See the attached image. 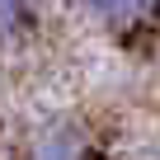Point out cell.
Here are the masks:
<instances>
[{
  "instance_id": "6da1fadb",
  "label": "cell",
  "mask_w": 160,
  "mask_h": 160,
  "mask_svg": "<svg viewBox=\"0 0 160 160\" xmlns=\"http://www.w3.org/2000/svg\"><path fill=\"white\" fill-rule=\"evenodd\" d=\"M80 10L108 33H141L160 24V0H80Z\"/></svg>"
},
{
  "instance_id": "7a4b0ae2",
  "label": "cell",
  "mask_w": 160,
  "mask_h": 160,
  "mask_svg": "<svg viewBox=\"0 0 160 160\" xmlns=\"http://www.w3.org/2000/svg\"><path fill=\"white\" fill-rule=\"evenodd\" d=\"M24 160H90V137L80 122H47L33 132Z\"/></svg>"
},
{
  "instance_id": "3957f363",
  "label": "cell",
  "mask_w": 160,
  "mask_h": 160,
  "mask_svg": "<svg viewBox=\"0 0 160 160\" xmlns=\"http://www.w3.org/2000/svg\"><path fill=\"white\" fill-rule=\"evenodd\" d=\"M42 24V0H0V42H24Z\"/></svg>"
}]
</instances>
